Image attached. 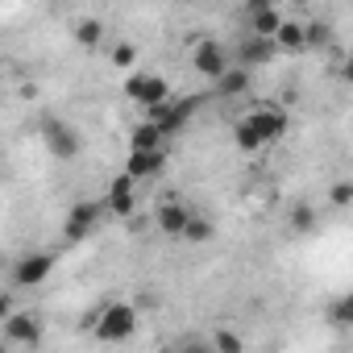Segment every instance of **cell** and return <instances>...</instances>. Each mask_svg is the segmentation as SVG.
I'll list each match as a JSON object with an SVG mask.
<instances>
[{
  "label": "cell",
  "instance_id": "cell-21",
  "mask_svg": "<svg viewBox=\"0 0 353 353\" xmlns=\"http://www.w3.org/2000/svg\"><path fill=\"white\" fill-rule=\"evenodd\" d=\"M312 221H316V212H312L307 204H299V208L291 212V229H295V233H307V229H312Z\"/></svg>",
  "mask_w": 353,
  "mask_h": 353
},
{
  "label": "cell",
  "instance_id": "cell-15",
  "mask_svg": "<svg viewBox=\"0 0 353 353\" xmlns=\"http://www.w3.org/2000/svg\"><path fill=\"white\" fill-rule=\"evenodd\" d=\"M279 21H283V13H279L274 5H266V9H254V13H250V26H254V34H258V38H274Z\"/></svg>",
  "mask_w": 353,
  "mask_h": 353
},
{
  "label": "cell",
  "instance_id": "cell-19",
  "mask_svg": "<svg viewBox=\"0 0 353 353\" xmlns=\"http://www.w3.org/2000/svg\"><path fill=\"white\" fill-rule=\"evenodd\" d=\"M108 63H112L117 71H129V67L137 63V46H133V42H117L112 54H108Z\"/></svg>",
  "mask_w": 353,
  "mask_h": 353
},
{
  "label": "cell",
  "instance_id": "cell-24",
  "mask_svg": "<svg viewBox=\"0 0 353 353\" xmlns=\"http://www.w3.org/2000/svg\"><path fill=\"white\" fill-rule=\"evenodd\" d=\"M13 312V295H5V291H0V320H5Z\"/></svg>",
  "mask_w": 353,
  "mask_h": 353
},
{
  "label": "cell",
  "instance_id": "cell-20",
  "mask_svg": "<svg viewBox=\"0 0 353 353\" xmlns=\"http://www.w3.org/2000/svg\"><path fill=\"white\" fill-rule=\"evenodd\" d=\"M328 196H332V204H336V208H349V200H353V183H349V179H336Z\"/></svg>",
  "mask_w": 353,
  "mask_h": 353
},
{
  "label": "cell",
  "instance_id": "cell-14",
  "mask_svg": "<svg viewBox=\"0 0 353 353\" xmlns=\"http://www.w3.org/2000/svg\"><path fill=\"white\" fill-rule=\"evenodd\" d=\"M166 141V133L154 125V121H141L137 129H133V137H129V150H158Z\"/></svg>",
  "mask_w": 353,
  "mask_h": 353
},
{
  "label": "cell",
  "instance_id": "cell-18",
  "mask_svg": "<svg viewBox=\"0 0 353 353\" xmlns=\"http://www.w3.org/2000/svg\"><path fill=\"white\" fill-rule=\"evenodd\" d=\"M241 67H250V63H270V38H250V42H241Z\"/></svg>",
  "mask_w": 353,
  "mask_h": 353
},
{
  "label": "cell",
  "instance_id": "cell-4",
  "mask_svg": "<svg viewBox=\"0 0 353 353\" xmlns=\"http://www.w3.org/2000/svg\"><path fill=\"white\" fill-rule=\"evenodd\" d=\"M229 63H233V54H229L216 38H200V42L192 46V67H196V75H204L208 83H212Z\"/></svg>",
  "mask_w": 353,
  "mask_h": 353
},
{
  "label": "cell",
  "instance_id": "cell-9",
  "mask_svg": "<svg viewBox=\"0 0 353 353\" xmlns=\"http://www.w3.org/2000/svg\"><path fill=\"white\" fill-rule=\"evenodd\" d=\"M162 166H166V150L158 145V150H129V162H125V174L133 183H141V179H154V174H162Z\"/></svg>",
  "mask_w": 353,
  "mask_h": 353
},
{
  "label": "cell",
  "instance_id": "cell-23",
  "mask_svg": "<svg viewBox=\"0 0 353 353\" xmlns=\"http://www.w3.org/2000/svg\"><path fill=\"white\" fill-rule=\"evenodd\" d=\"M332 320H336V324H349V299H341V303L332 307Z\"/></svg>",
  "mask_w": 353,
  "mask_h": 353
},
{
  "label": "cell",
  "instance_id": "cell-25",
  "mask_svg": "<svg viewBox=\"0 0 353 353\" xmlns=\"http://www.w3.org/2000/svg\"><path fill=\"white\" fill-rule=\"evenodd\" d=\"M266 5H274V0H245V9L254 13V9H266Z\"/></svg>",
  "mask_w": 353,
  "mask_h": 353
},
{
  "label": "cell",
  "instance_id": "cell-5",
  "mask_svg": "<svg viewBox=\"0 0 353 353\" xmlns=\"http://www.w3.org/2000/svg\"><path fill=\"white\" fill-rule=\"evenodd\" d=\"M241 121H245V125H250L266 145H270V141H279V137L287 133V125H291V121H287V112H283V108H274V104H254Z\"/></svg>",
  "mask_w": 353,
  "mask_h": 353
},
{
  "label": "cell",
  "instance_id": "cell-12",
  "mask_svg": "<svg viewBox=\"0 0 353 353\" xmlns=\"http://www.w3.org/2000/svg\"><path fill=\"white\" fill-rule=\"evenodd\" d=\"M212 83H216V92H221L225 100H233V96H241V92L250 88V67H241V63L233 67V63H229V67H225Z\"/></svg>",
  "mask_w": 353,
  "mask_h": 353
},
{
  "label": "cell",
  "instance_id": "cell-2",
  "mask_svg": "<svg viewBox=\"0 0 353 353\" xmlns=\"http://www.w3.org/2000/svg\"><path fill=\"white\" fill-rule=\"evenodd\" d=\"M125 96L141 108H154L162 100H170V79L158 75V71H141V75H129L125 79Z\"/></svg>",
  "mask_w": 353,
  "mask_h": 353
},
{
  "label": "cell",
  "instance_id": "cell-6",
  "mask_svg": "<svg viewBox=\"0 0 353 353\" xmlns=\"http://www.w3.org/2000/svg\"><path fill=\"white\" fill-rule=\"evenodd\" d=\"M100 216H104V204H96V200L75 204V208L67 212V221H63V237H67V241H88V237L96 233Z\"/></svg>",
  "mask_w": 353,
  "mask_h": 353
},
{
  "label": "cell",
  "instance_id": "cell-22",
  "mask_svg": "<svg viewBox=\"0 0 353 353\" xmlns=\"http://www.w3.org/2000/svg\"><path fill=\"white\" fill-rule=\"evenodd\" d=\"M212 345H216V349H229V353H241V349H245V345H241V336H237V332H225V328L212 336Z\"/></svg>",
  "mask_w": 353,
  "mask_h": 353
},
{
  "label": "cell",
  "instance_id": "cell-1",
  "mask_svg": "<svg viewBox=\"0 0 353 353\" xmlns=\"http://www.w3.org/2000/svg\"><path fill=\"white\" fill-rule=\"evenodd\" d=\"M137 307L129 303V299H117V303H108L104 312H96V320H92V328H96V336L104 341V345H117V341H129L133 332H137Z\"/></svg>",
  "mask_w": 353,
  "mask_h": 353
},
{
  "label": "cell",
  "instance_id": "cell-8",
  "mask_svg": "<svg viewBox=\"0 0 353 353\" xmlns=\"http://www.w3.org/2000/svg\"><path fill=\"white\" fill-rule=\"evenodd\" d=\"M42 137H46V145L54 150V158H63V162L79 158V133H75L67 121H46V125H42Z\"/></svg>",
  "mask_w": 353,
  "mask_h": 353
},
{
  "label": "cell",
  "instance_id": "cell-26",
  "mask_svg": "<svg viewBox=\"0 0 353 353\" xmlns=\"http://www.w3.org/2000/svg\"><path fill=\"white\" fill-rule=\"evenodd\" d=\"M5 349H13V345H9V341H5V336H0V353H5Z\"/></svg>",
  "mask_w": 353,
  "mask_h": 353
},
{
  "label": "cell",
  "instance_id": "cell-11",
  "mask_svg": "<svg viewBox=\"0 0 353 353\" xmlns=\"http://www.w3.org/2000/svg\"><path fill=\"white\" fill-rule=\"evenodd\" d=\"M104 208H108L112 216H133V179H129V174H117V179L108 183Z\"/></svg>",
  "mask_w": 353,
  "mask_h": 353
},
{
  "label": "cell",
  "instance_id": "cell-3",
  "mask_svg": "<svg viewBox=\"0 0 353 353\" xmlns=\"http://www.w3.org/2000/svg\"><path fill=\"white\" fill-rule=\"evenodd\" d=\"M0 328H5V341L9 345H21V349H38L42 345V324L34 312H9L5 320H0Z\"/></svg>",
  "mask_w": 353,
  "mask_h": 353
},
{
  "label": "cell",
  "instance_id": "cell-17",
  "mask_svg": "<svg viewBox=\"0 0 353 353\" xmlns=\"http://www.w3.org/2000/svg\"><path fill=\"white\" fill-rule=\"evenodd\" d=\"M212 233H216V229H212V221H204L200 212H192L179 237H183V241H192V245H204V241H212Z\"/></svg>",
  "mask_w": 353,
  "mask_h": 353
},
{
  "label": "cell",
  "instance_id": "cell-10",
  "mask_svg": "<svg viewBox=\"0 0 353 353\" xmlns=\"http://www.w3.org/2000/svg\"><path fill=\"white\" fill-rule=\"evenodd\" d=\"M188 216H192V208L179 204V200H162V204L154 208V225H158V233H166V237H179L183 225H188Z\"/></svg>",
  "mask_w": 353,
  "mask_h": 353
},
{
  "label": "cell",
  "instance_id": "cell-16",
  "mask_svg": "<svg viewBox=\"0 0 353 353\" xmlns=\"http://www.w3.org/2000/svg\"><path fill=\"white\" fill-rule=\"evenodd\" d=\"M75 42H79V46H88V50H96V46L104 42V21H96V17L75 21Z\"/></svg>",
  "mask_w": 353,
  "mask_h": 353
},
{
  "label": "cell",
  "instance_id": "cell-13",
  "mask_svg": "<svg viewBox=\"0 0 353 353\" xmlns=\"http://www.w3.org/2000/svg\"><path fill=\"white\" fill-rule=\"evenodd\" d=\"M270 42H274V46H283V50H291V54L307 50V46H303V21H287V17H283Z\"/></svg>",
  "mask_w": 353,
  "mask_h": 353
},
{
  "label": "cell",
  "instance_id": "cell-7",
  "mask_svg": "<svg viewBox=\"0 0 353 353\" xmlns=\"http://www.w3.org/2000/svg\"><path fill=\"white\" fill-rule=\"evenodd\" d=\"M54 266H59V254H26L17 266H13V283L17 287H42L50 274H54Z\"/></svg>",
  "mask_w": 353,
  "mask_h": 353
}]
</instances>
